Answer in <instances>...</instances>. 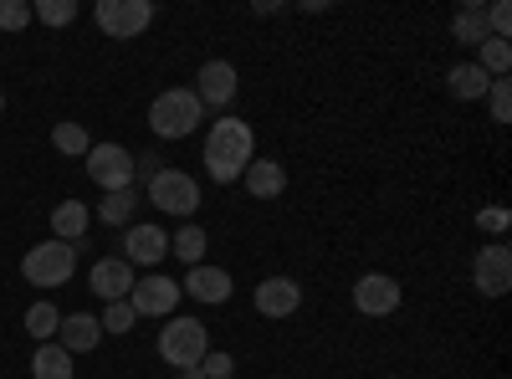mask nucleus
Listing matches in <instances>:
<instances>
[{
    "label": "nucleus",
    "mask_w": 512,
    "mask_h": 379,
    "mask_svg": "<svg viewBox=\"0 0 512 379\" xmlns=\"http://www.w3.org/2000/svg\"><path fill=\"white\" fill-rule=\"evenodd\" d=\"M256 159V134H251V123L246 118H216L205 129V144H200V164H205V175L216 180V185H236L246 175V164Z\"/></svg>",
    "instance_id": "obj_1"
},
{
    "label": "nucleus",
    "mask_w": 512,
    "mask_h": 379,
    "mask_svg": "<svg viewBox=\"0 0 512 379\" xmlns=\"http://www.w3.org/2000/svg\"><path fill=\"white\" fill-rule=\"evenodd\" d=\"M205 123V108L195 98V88H169L149 103V129L154 139H190Z\"/></svg>",
    "instance_id": "obj_2"
},
{
    "label": "nucleus",
    "mask_w": 512,
    "mask_h": 379,
    "mask_svg": "<svg viewBox=\"0 0 512 379\" xmlns=\"http://www.w3.org/2000/svg\"><path fill=\"white\" fill-rule=\"evenodd\" d=\"M144 200H149L154 210H164V216H185V221H190L195 210H200V180L185 175V170H175V164H164V170L149 175Z\"/></svg>",
    "instance_id": "obj_3"
},
{
    "label": "nucleus",
    "mask_w": 512,
    "mask_h": 379,
    "mask_svg": "<svg viewBox=\"0 0 512 379\" xmlns=\"http://www.w3.org/2000/svg\"><path fill=\"white\" fill-rule=\"evenodd\" d=\"M210 354V328L200 318H169L159 328V359L169 369H195Z\"/></svg>",
    "instance_id": "obj_4"
},
{
    "label": "nucleus",
    "mask_w": 512,
    "mask_h": 379,
    "mask_svg": "<svg viewBox=\"0 0 512 379\" xmlns=\"http://www.w3.org/2000/svg\"><path fill=\"white\" fill-rule=\"evenodd\" d=\"M72 272H77V246H67V241H41V246H31L26 257H21V277L31 282V287H67L72 282Z\"/></svg>",
    "instance_id": "obj_5"
},
{
    "label": "nucleus",
    "mask_w": 512,
    "mask_h": 379,
    "mask_svg": "<svg viewBox=\"0 0 512 379\" xmlns=\"http://www.w3.org/2000/svg\"><path fill=\"white\" fill-rule=\"evenodd\" d=\"M88 180L108 195V190H128V185H139V154L134 149H123V144H93L88 149Z\"/></svg>",
    "instance_id": "obj_6"
},
{
    "label": "nucleus",
    "mask_w": 512,
    "mask_h": 379,
    "mask_svg": "<svg viewBox=\"0 0 512 379\" xmlns=\"http://www.w3.org/2000/svg\"><path fill=\"white\" fill-rule=\"evenodd\" d=\"M93 21L113 41H134V36H144L154 26V0H98Z\"/></svg>",
    "instance_id": "obj_7"
},
{
    "label": "nucleus",
    "mask_w": 512,
    "mask_h": 379,
    "mask_svg": "<svg viewBox=\"0 0 512 379\" xmlns=\"http://www.w3.org/2000/svg\"><path fill=\"white\" fill-rule=\"evenodd\" d=\"M180 282L164 277V272H149V277H134V292H128V308H134L139 318H175L180 308Z\"/></svg>",
    "instance_id": "obj_8"
},
{
    "label": "nucleus",
    "mask_w": 512,
    "mask_h": 379,
    "mask_svg": "<svg viewBox=\"0 0 512 379\" xmlns=\"http://www.w3.org/2000/svg\"><path fill=\"white\" fill-rule=\"evenodd\" d=\"M236 93H241V72H236V62H205L200 72H195V98H200V108H231L236 103Z\"/></svg>",
    "instance_id": "obj_9"
},
{
    "label": "nucleus",
    "mask_w": 512,
    "mask_h": 379,
    "mask_svg": "<svg viewBox=\"0 0 512 379\" xmlns=\"http://www.w3.org/2000/svg\"><path fill=\"white\" fill-rule=\"evenodd\" d=\"M169 257V231L164 226H154V221H134L123 231V262L128 267H159Z\"/></svg>",
    "instance_id": "obj_10"
},
{
    "label": "nucleus",
    "mask_w": 512,
    "mask_h": 379,
    "mask_svg": "<svg viewBox=\"0 0 512 379\" xmlns=\"http://www.w3.org/2000/svg\"><path fill=\"white\" fill-rule=\"evenodd\" d=\"M472 282H477L482 298H507V287H512V251H507V241H492V246L477 251Z\"/></svg>",
    "instance_id": "obj_11"
},
{
    "label": "nucleus",
    "mask_w": 512,
    "mask_h": 379,
    "mask_svg": "<svg viewBox=\"0 0 512 379\" xmlns=\"http://www.w3.org/2000/svg\"><path fill=\"white\" fill-rule=\"evenodd\" d=\"M400 282L390 277V272H364L359 282H354V308L364 313V318H390L395 308H400Z\"/></svg>",
    "instance_id": "obj_12"
},
{
    "label": "nucleus",
    "mask_w": 512,
    "mask_h": 379,
    "mask_svg": "<svg viewBox=\"0 0 512 379\" xmlns=\"http://www.w3.org/2000/svg\"><path fill=\"white\" fill-rule=\"evenodd\" d=\"M251 303L262 318H292L303 308V287H297V277H262L251 292Z\"/></svg>",
    "instance_id": "obj_13"
},
{
    "label": "nucleus",
    "mask_w": 512,
    "mask_h": 379,
    "mask_svg": "<svg viewBox=\"0 0 512 379\" xmlns=\"http://www.w3.org/2000/svg\"><path fill=\"white\" fill-rule=\"evenodd\" d=\"M231 272L226 267H210V262H200V267H190L185 272V282H180V292L185 298H195V303H205V308H221V303H231Z\"/></svg>",
    "instance_id": "obj_14"
},
{
    "label": "nucleus",
    "mask_w": 512,
    "mask_h": 379,
    "mask_svg": "<svg viewBox=\"0 0 512 379\" xmlns=\"http://www.w3.org/2000/svg\"><path fill=\"white\" fill-rule=\"evenodd\" d=\"M88 287L98 292L103 303H118V298H128V292H134V267H128L123 257H98V262L88 267Z\"/></svg>",
    "instance_id": "obj_15"
},
{
    "label": "nucleus",
    "mask_w": 512,
    "mask_h": 379,
    "mask_svg": "<svg viewBox=\"0 0 512 379\" xmlns=\"http://www.w3.org/2000/svg\"><path fill=\"white\" fill-rule=\"evenodd\" d=\"M57 344L77 359V354H93L98 344H103V323L93 318V313H72V318H62V328H57Z\"/></svg>",
    "instance_id": "obj_16"
},
{
    "label": "nucleus",
    "mask_w": 512,
    "mask_h": 379,
    "mask_svg": "<svg viewBox=\"0 0 512 379\" xmlns=\"http://www.w3.org/2000/svg\"><path fill=\"white\" fill-rule=\"evenodd\" d=\"M241 185H246V195H256V200H277V195L287 190V164H277V159H251L246 175H241Z\"/></svg>",
    "instance_id": "obj_17"
},
{
    "label": "nucleus",
    "mask_w": 512,
    "mask_h": 379,
    "mask_svg": "<svg viewBox=\"0 0 512 379\" xmlns=\"http://www.w3.org/2000/svg\"><path fill=\"white\" fill-rule=\"evenodd\" d=\"M88 226H93V210L82 205V200H62V205L52 210V236H57V241H67V246H82Z\"/></svg>",
    "instance_id": "obj_18"
},
{
    "label": "nucleus",
    "mask_w": 512,
    "mask_h": 379,
    "mask_svg": "<svg viewBox=\"0 0 512 379\" xmlns=\"http://www.w3.org/2000/svg\"><path fill=\"white\" fill-rule=\"evenodd\" d=\"M446 88H451V98H461V103H477V98H487L492 77H487L477 62H456V67L446 72Z\"/></svg>",
    "instance_id": "obj_19"
},
{
    "label": "nucleus",
    "mask_w": 512,
    "mask_h": 379,
    "mask_svg": "<svg viewBox=\"0 0 512 379\" xmlns=\"http://www.w3.org/2000/svg\"><path fill=\"white\" fill-rule=\"evenodd\" d=\"M134 216H139V185H128V190H108L103 195V205H98V221L103 226H134Z\"/></svg>",
    "instance_id": "obj_20"
},
{
    "label": "nucleus",
    "mask_w": 512,
    "mask_h": 379,
    "mask_svg": "<svg viewBox=\"0 0 512 379\" xmlns=\"http://www.w3.org/2000/svg\"><path fill=\"white\" fill-rule=\"evenodd\" d=\"M31 379H72V354L62 344H41L31 354Z\"/></svg>",
    "instance_id": "obj_21"
},
{
    "label": "nucleus",
    "mask_w": 512,
    "mask_h": 379,
    "mask_svg": "<svg viewBox=\"0 0 512 379\" xmlns=\"http://www.w3.org/2000/svg\"><path fill=\"white\" fill-rule=\"evenodd\" d=\"M205 246H210V236L190 221V226H180L175 236H169V257H180L185 267H200L205 262Z\"/></svg>",
    "instance_id": "obj_22"
},
{
    "label": "nucleus",
    "mask_w": 512,
    "mask_h": 379,
    "mask_svg": "<svg viewBox=\"0 0 512 379\" xmlns=\"http://www.w3.org/2000/svg\"><path fill=\"white\" fill-rule=\"evenodd\" d=\"M52 149L57 154H72V159H88V149H93V134L82 129V123H52Z\"/></svg>",
    "instance_id": "obj_23"
},
{
    "label": "nucleus",
    "mask_w": 512,
    "mask_h": 379,
    "mask_svg": "<svg viewBox=\"0 0 512 379\" xmlns=\"http://www.w3.org/2000/svg\"><path fill=\"white\" fill-rule=\"evenodd\" d=\"M57 328H62L57 303H31V308H26V333H31L36 344H52V339H57Z\"/></svg>",
    "instance_id": "obj_24"
},
{
    "label": "nucleus",
    "mask_w": 512,
    "mask_h": 379,
    "mask_svg": "<svg viewBox=\"0 0 512 379\" xmlns=\"http://www.w3.org/2000/svg\"><path fill=\"white\" fill-rule=\"evenodd\" d=\"M451 36L461 41V47H482V41H487V21H482V11H477V6H461V11L451 16Z\"/></svg>",
    "instance_id": "obj_25"
},
{
    "label": "nucleus",
    "mask_w": 512,
    "mask_h": 379,
    "mask_svg": "<svg viewBox=\"0 0 512 379\" xmlns=\"http://www.w3.org/2000/svg\"><path fill=\"white\" fill-rule=\"evenodd\" d=\"M477 52H482V57H477V67H482L487 77H507V67H512V47H507V41L487 36V41H482Z\"/></svg>",
    "instance_id": "obj_26"
},
{
    "label": "nucleus",
    "mask_w": 512,
    "mask_h": 379,
    "mask_svg": "<svg viewBox=\"0 0 512 379\" xmlns=\"http://www.w3.org/2000/svg\"><path fill=\"white\" fill-rule=\"evenodd\" d=\"M31 16H36L41 26H72V21H77V0H36Z\"/></svg>",
    "instance_id": "obj_27"
},
{
    "label": "nucleus",
    "mask_w": 512,
    "mask_h": 379,
    "mask_svg": "<svg viewBox=\"0 0 512 379\" xmlns=\"http://www.w3.org/2000/svg\"><path fill=\"white\" fill-rule=\"evenodd\" d=\"M98 323H103V333H113V339H118V333H128V328H134V323H139V313H134V308H128V298H118V303H103V313H98Z\"/></svg>",
    "instance_id": "obj_28"
},
{
    "label": "nucleus",
    "mask_w": 512,
    "mask_h": 379,
    "mask_svg": "<svg viewBox=\"0 0 512 379\" xmlns=\"http://www.w3.org/2000/svg\"><path fill=\"white\" fill-rule=\"evenodd\" d=\"M487 108H492V123H512V88H507V77H492Z\"/></svg>",
    "instance_id": "obj_29"
},
{
    "label": "nucleus",
    "mask_w": 512,
    "mask_h": 379,
    "mask_svg": "<svg viewBox=\"0 0 512 379\" xmlns=\"http://www.w3.org/2000/svg\"><path fill=\"white\" fill-rule=\"evenodd\" d=\"M477 226H482L487 236H497V241H502V236H507V226H512V210H507V205H482V210H477Z\"/></svg>",
    "instance_id": "obj_30"
},
{
    "label": "nucleus",
    "mask_w": 512,
    "mask_h": 379,
    "mask_svg": "<svg viewBox=\"0 0 512 379\" xmlns=\"http://www.w3.org/2000/svg\"><path fill=\"white\" fill-rule=\"evenodd\" d=\"M482 21H487V36L507 41V31H512V6H507V0H492V6L482 11Z\"/></svg>",
    "instance_id": "obj_31"
},
{
    "label": "nucleus",
    "mask_w": 512,
    "mask_h": 379,
    "mask_svg": "<svg viewBox=\"0 0 512 379\" xmlns=\"http://www.w3.org/2000/svg\"><path fill=\"white\" fill-rule=\"evenodd\" d=\"M31 26V0H0V31Z\"/></svg>",
    "instance_id": "obj_32"
},
{
    "label": "nucleus",
    "mask_w": 512,
    "mask_h": 379,
    "mask_svg": "<svg viewBox=\"0 0 512 379\" xmlns=\"http://www.w3.org/2000/svg\"><path fill=\"white\" fill-rule=\"evenodd\" d=\"M200 374H205V379H236V359H231L226 349H210V354L200 359Z\"/></svg>",
    "instance_id": "obj_33"
},
{
    "label": "nucleus",
    "mask_w": 512,
    "mask_h": 379,
    "mask_svg": "<svg viewBox=\"0 0 512 379\" xmlns=\"http://www.w3.org/2000/svg\"><path fill=\"white\" fill-rule=\"evenodd\" d=\"M180 379H205V374H200V364H195V369H180Z\"/></svg>",
    "instance_id": "obj_34"
},
{
    "label": "nucleus",
    "mask_w": 512,
    "mask_h": 379,
    "mask_svg": "<svg viewBox=\"0 0 512 379\" xmlns=\"http://www.w3.org/2000/svg\"><path fill=\"white\" fill-rule=\"evenodd\" d=\"M0 113H6V93H0Z\"/></svg>",
    "instance_id": "obj_35"
}]
</instances>
